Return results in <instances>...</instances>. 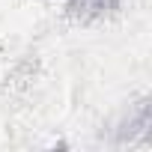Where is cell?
<instances>
[{
	"mask_svg": "<svg viewBox=\"0 0 152 152\" xmlns=\"http://www.w3.org/2000/svg\"><path fill=\"white\" fill-rule=\"evenodd\" d=\"M149 137V99H140L116 125V143H140Z\"/></svg>",
	"mask_w": 152,
	"mask_h": 152,
	"instance_id": "obj_1",
	"label": "cell"
},
{
	"mask_svg": "<svg viewBox=\"0 0 152 152\" xmlns=\"http://www.w3.org/2000/svg\"><path fill=\"white\" fill-rule=\"evenodd\" d=\"M119 6H122V0H66V12L75 21H84V24L99 21V18H107Z\"/></svg>",
	"mask_w": 152,
	"mask_h": 152,
	"instance_id": "obj_2",
	"label": "cell"
}]
</instances>
